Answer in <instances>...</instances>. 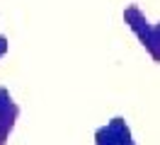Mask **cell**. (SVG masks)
Here are the masks:
<instances>
[{"instance_id":"obj_3","label":"cell","mask_w":160,"mask_h":145,"mask_svg":"<svg viewBox=\"0 0 160 145\" xmlns=\"http://www.w3.org/2000/svg\"><path fill=\"white\" fill-rule=\"evenodd\" d=\"M107 126H109V131L114 133V138H117V145H136L133 143V135H131V128L126 126V121H124L121 116H114Z\"/></svg>"},{"instance_id":"obj_6","label":"cell","mask_w":160,"mask_h":145,"mask_svg":"<svg viewBox=\"0 0 160 145\" xmlns=\"http://www.w3.org/2000/svg\"><path fill=\"white\" fill-rule=\"evenodd\" d=\"M153 31H155V39H158V44H160V22L153 24Z\"/></svg>"},{"instance_id":"obj_4","label":"cell","mask_w":160,"mask_h":145,"mask_svg":"<svg viewBox=\"0 0 160 145\" xmlns=\"http://www.w3.org/2000/svg\"><path fill=\"white\" fill-rule=\"evenodd\" d=\"M95 145H117V138L109 131V126H100L95 131Z\"/></svg>"},{"instance_id":"obj_2","label":"cell","mask_w":160,"mask_h":145,"mask_svg":"<svg viewBox=\"0 0 160 145\" xmlns=\"http://www.w3.org/2000/svg\"><path fill=\"white\" fill-rule=\"evenodd\" d=\"M20 116V106L12 99V94L8 92V87H0V145H8L10 133L15 131Z\"/></svg>"},{"instance_id":"obj_5","label":"cell","mask_w":160,"mask_h":145,"mask_svg":"<svg viewBox=\"0 0 160 145\" xmlns=\"http://www.w3.org/2000/svg\"><path fill=\"white\" fill-rule=\"evenodd\" d=\"M8 48H10V41H8V36H5V34H0V58L8 53Z\"/></svg>"},{"instance_id":"obj_1","label":"cell","mask_w":160,"mask_h":145,"mask_svg":"<svg viewBox=\"0 0 160 145\" xmlns=\"http://www.w3.org/2000/svg\"><path fill=\"white\" fill-rule=\"evenodd\" d=\"M124 24L136 34L141 46L146 48V53L155 63H160V44L155 39V31H153V22H148V17L143 15V10L138 5H126L124 7Z\"/></svg>"}]
</instances>
